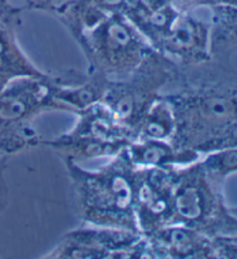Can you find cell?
Listing matches in <instances>:
<instances>
[{"label":"cell","instance_id":"cell-1","mask_svg":"<svg viewBox=\"0 0 237 259\" xmlns=\"http://www.w3.org/2000/svg\"><path fill=\"white\" fill-rule=\"evenodd\" d=\"M163 94L175 119L170 144L200 157L237 147V71L230 62L211 58L196 65H177Z\"/></svg>","mask_w":237,"mask_h":259},{"label":"cell","instance_id":"cell-2","mask_svg":"<svg viewBox=\"0 0 237 259\" xmlns=\"http://www.w3.org/2000/svg\"><path fill=\"white\" fill-rule=\"evenodd\" d=\"M75 193L80 219L88 226L139 233L135 218L138 167L127 147L98 170L63 160Z\"/></svg>","mask_w":237,"mask_h":259},{"label":"cell","instance_id":"cell-3","mask_svg":"<svg viewBox=\"0 0 237 259\" xmlns=\"http://www.w3.org/2000/svg\"><path fill=\"white\" fill-rule=\"evenodd\" d=\"M199 160L176 170L170 226L187 227L212 238L237 235V218L224 201L223 183L214 180Z\"/></svg>","mask_w":237,"mask_h":259},{"label":"cell","instance_id":"cell-4","mask_svg":"<svg viewBox=\"0 0 237 259\" xmlns=\"http://www.w3.org/2000/svg\"><path fill=\"white\" fill-rule=\"evenodd\" d=\"M56 74L45 78L22 76L0 91V155L7 157L23 149L38 146L34 126L42 113L51 110L67 111L54 96Z\"/></svg>","mask_w":237,"mask_h":259},{"label":"cell","instance_id":"cell-5","mask_svg":"<svg viewBox=\"0 0 237 259\" xmlns=\"http://www.w3.org/2000/svg\"><path fill=\"white\" fill-rule=\"evenodd\" d=\"M72 37L85 56L86 73L110 81L126 78L154 51L141 32L122 14Z\"/></svg>","mask_w":237,"mask_h":259},{"label":"cell","instance_id":"cell-6","mask_svg":"<svg viewBox=\"0 0 237 259\" xmlns=\"http://www.w3.org/2000/svg\"><path fill=\"white\" fill-rule=\"evenodd\" d=\"M177 65L155 50L126 78L108 82L101 102L114 115L131 141L138 136L145 117L171 82Z\"/></svg>","mask_w":237,"mask_h":259},{"label":"cell","instance_id":"cell-7","mask_svg":"<svg viewBox=\"0 0 237 259\" xmlns=\"http://www.w3.org/2000/svg\"><path fill=\"white\" fill-rule=\"evenodd\" d=\"M74 127L55 139L41 140L58 153L63 160L80 161L114 157L128 147L132 141L106 104L98 102L75 113Z\"/></svg>","mask_w":237,"mask_h":259},{"label":"cell","instance_id":"cell-8","mask_svg":"<svg viewBox=\"0 0 237 259\" xmlns=\"http://www.w3.org/2000/svg\"><path fill=\"white\" fill-rule=\"evenodd\" d=\"M46 258H154L147 238L130 230L89 226L65 234Z\"/></svg>","mask_w":237,"mask_h":259},{"label":"cell","instance_id":"cell-9","mask_svg":"<svg viewBox=\"0 0 237 259\" xmlns=\"http://www.w3.org/2000/svg\"><path fill=\"white\" fill-rule=\"evenodd\" d=\"M176 170L177 167H138L135 218L143 236L171 225Z\"/></svg>","mask_w":237,"mask_h":259},{"label":"cell","instance_id":"cell-10","mask_svg":"<svg viewBox=\"0 0 237 259\" xmlns=\"http://www.w3.org/2000/svg\"><path fill=\"white\" fill-rule=\"evenodd\" d=\"M20 13L21 8L12 5L9 0H0V91L22 76L49 75L36 67L20 47L17 35Z\"/></svg>","mask_w":237,"mask_h":259},{"label":"cell","instance_id":"cell-11","mask_svg":"<svg viewBox=\"0 0 237 259\" xmlns=\"http://www.w3.org/2000/svg\"><path fill=\"white\" fill-rule=\"evenodd\" d=\"M154 258H216L213 238L187 227H162L147 236Z\"/></svg>","mask_w":237,"mask_h":259},{"label":"cell","instance_id":"cell-12","mask_svg":"<svg viewBox=\"0 0 237 259\" xmlns=\"http://www.w3.org/2000/svg\"><path fill=\"white\" fill-rule=\"evenodd\" d=\"M135 3L136 0H71L56 18L73 36L114 15H125Z\"/></svg>","mask_w":237,"mask_h":259},{"label":"cell","instance_id":"cell-13","mask_svg":"<svg viewBox=\"0 0 237 259\" xmlns=\"http://www.w3.org/2000/svg\"><path fill=\"white\" fill-rule=\"evenodd\" d=\"M127 153L132 162L139 168L180 167L200 159L194 153L179 152L169 140L141 139L128 145Z\"/></svg>","mask_w":237,"mask_h":259},{"label":"cell","instance_id":"cell-14","mask_svg":"<svg viewBox=\"0 0 237 259\" xmlns=\"http://www.w3.org/2000/svg\"><path fill=\"white\" fill-rule=\"evenodd\" d=\"M210 54L211 58L230 62L237 51V6L219 5L211 8Z\"/></svg>","mask_w":237,"mask_h":259},{"label":"cell","instance_id":"cell-15","mask_svg":"<svg viewBox=\"0 0 237 259\" xmlns=\"http://www.w3.org/2000/svg\"><path fill=\"white\" fill-rule=\"evenodd\" d=\"M174 115H172L169 104L164 101L161 94V96L153 104V107L148 111L146 117H145L135 140H170L172 133H174Z\"/></svg>","mask_w":237,"mask_h":259},{"label":"cell","instance_id":"cell-16","mask_svg":"<svg viewBox=\"0 0 237 259\" xmlns=\"http://www.w3.org/2000/svg\"><path fill=\"white\" fill-rule=\"evenodd\" d=\"M204 156L203 160H199L200 163L220 183H224L228 176L237 172V147L221 149Z\"/></svg>","mask_w":237,"mask_h":259},{"label":"cell","instance_id":"cell-17","mask_svg":"<svg viewBox=\"0 0 237 259\" xmlns=\"http://www.w3.org/2000/svg\"><path fill=\"white\" fill-rule=\"evenodd\" d=\"M216 258L237 259V235L218 236L213 238Z\"/></svg>","mask_w":237,"mask_h":259},{"label":"cell","instance_id":"cell-18","mask_svg":"<svg viewBox=\"0 0 237 259\" xmlns=\"http://www.w3.org/2000/svg\"><path fill=\"white\" fill-rule=\"evenodd\" d=\"M22 2L30 10L46 12L56 16L71 0H22Z\"/></svg>","mask_w":237,"mask_h":259},{"label":"cell","instance_id":"cell-19","mask_svg":"<svg viewBox=\"0 0 237 259\" xmlns=\"http://www.w3.org/2000/svg\"><path fill=\"white\" fill-rule=\"evenodd\" d=\"M6 157H0V212L5 208L7 202V188L4 181V167H5Z\"/></svg>","mask_w":237,"mask_h":259},{"label":"cell","instance_id":"cell-20","mask_svg":"<svg viewBox=\"0 0 237 259\" xmlns=\"http://www.w3.org/2000/svg\"><path fill=\"white\" fill-rule=\"evenodd\" d=\"M222 5L237 6V0H222Z\"/></svg>","mask_w":237,"mask_h":259},{"label":"cell","instance_id":"cell-21","mask_svg":"<svg viewBox=\"0 0 237 259\" xmlns=\"http://www.w3.org/2000/svg\"><path fill=\"white\" fill-rule=\"evenodd\" d=\"M229 209H230V212L232 213V215L237 218V207H229Z\"/></svg>","mask_w":237,"mask_h":259},{"label":"cell","instance_id":"cell-22","mask_svg":"<svg viewBox=\"0 0 237 259\" xmlns=\"http://www.w3.org/2000/svg\"><path fill=\"white\" fill-rule=\"evenodd\" d=\"M0 157H4V156H2V155H0Z\"/></svg>","mask_w":237,"mask_h":259}]
</instances>
